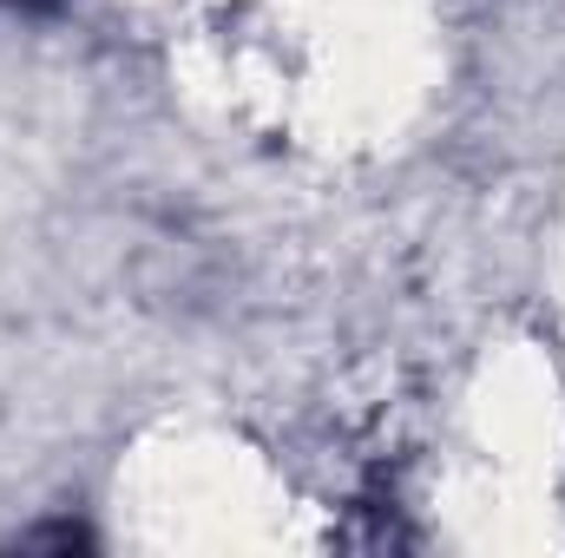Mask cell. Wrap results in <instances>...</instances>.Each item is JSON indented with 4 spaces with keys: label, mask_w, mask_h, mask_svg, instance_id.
Segmentation results:
<instances>
[]
</instances>
